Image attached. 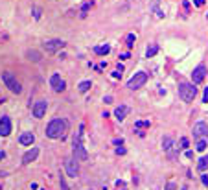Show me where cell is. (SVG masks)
<instances>
[{
	"label": "cell",
	"instance_id": "obj_4",
	"mask_svg": "<svg viewBox=\"0 0 208 190\" xmlns=\"http://www.w3.org/2000/svg\"><path fill=\"white\" fill-rule=\"evenodd\" d=\"M179 94L184 102H194L195 94H197V87L194 83H181L179 85Z\"/></svg>",
	"mask_w": 208,
	"mask_h": 190
},
{
	"label": "cell",
	"instance_id": "obj_38",
	"mask_svg": "<svg viewBox=\"0 0 208 190\" xmlns=\"http://www.w3.org/2000/svg\"><path fill=\"white\" fill-rule=\"evenodd\" d=\"M37 190H42V188H37Z\"/></svg>",
	"mask_w": 208,
	"mask_h": 190
},
{
	"label": "cell",
	"instance_id": "obj_36",
	"mask_svg": "<svg viewBox=\"0 0 208 190\" xmlns=\"http://www.w3.org/2000/svg\"><path fill=\"white\" fill-rule=\"evenodd\" d=\"M129 57H131V55H129V54H127V52H125V54H122V55H120V59H129Z\"/></svg>",
	"mask_w": 208,
	"mask_h": 190
},
{
	"label": "cell",
	"instance_id": "obj_35",
	"mask_svg": "<svg viewBox=\"0 0 208 190\" xmlns=\"http://www.w3.org/2000/svg\"><path fill=\"white\" fill-rule=\"evenodd\" d=\"M120 76H122V72H120V70H114V72H112V78H120Z\"/></svg>",
	"mask_w": 208,
	"mask_h": 190
},
{
	"label": "cell",
	"instance_id": "obj_9",
	"mask_svg": "<svg viewBox=\"0 0 208 190\" xmlns=\"http://www.w3.org/2000/svg\"><path fill=\"white\" fill-rule=\"evenodd\" d=\"M194 137H195L197 140L208 139V124L206 122H197V124H194Z\"/></svg>",
	"mask_w": 208,
	"mask_h": 190
},
{
	"label": "cell",
	"instance_id": "obj_34",
	"mask_svg": "<svg viewBox=\"0 0 208 190\" xmlns=\"http://www.w3.org/2000/svg\"><path fill=\"white\" fill-rule=\"evenodd\" d=\"M194 4H195V6H197V7H201V6H203V4H205V0H194Z\"/></svg>",
	"mask_w": 208,
	"mask_h": 190
},
{
	"label": "cell",
	"instance_id": "obj_22",
	"mask_svg": "<svg viewBox=\"0 0 208 190\" xmlns=\"http://www.w3.org/2000/svg\"><path fill=\"white\" fill-rule=\"evenodd\" d=\"M90 87H92L90 81H81V83H79V92H87Z\"/></svg>",
	"mask_w": 208,
	"mask_h": 190
},
{
	"label": "cell",
	"instance_id": "obj_24",
	"mask_svg": "<svg viewBox=\"0 0 208 190\" xmlns=\"http://www.w3.org/2000/svg\"><path fill=\"white\" fill-rule=\"evenodd\" d=\"M135 33H129L127 35V39H125V44H127V48H133V44H135Z\"/></svg>",
	"mask_w": 208,
	"mask_h": 190
},
{
	"label": "cell",
	"instance_id": "obj_23",
	"mask_svg": "<svg viewBox=\"0 0 208 190\" xmlns=\"http://www.w3.org/2000/svg\"><path fill=\"white\" fill-rule=\"evenodd\" d=\"M90 7H92V2H87V4H83V7H81V17H87V13L90 11Z\"/></svg>",
	"mask_w": 208,
	"mask_h": 190
},
{
	"label": "cell",
	"instance_id": "obj_13",
	"mask_svg": "<svg viewBox=\"0 0 208 190\" xmlns=\"http://www.w3.org/2000/svg\"><path fill=\"white\" fill-rule=\"evenodd\" d=\"M11 133V120L9 116H2L0 118V137H7Z\"/></svg>",
	"mask_w": 208,
	"mask_h": 190
},
{
	"label": "cell",
	"instance_id": "obj_25",
	"mask_svg": "<svg viewBox=\"0 0 208 190\" xmlns=\"http://www.w3.org/2000/svg\"><path fill=\"white\" fill-rule=\"evenodd\" d=\"M59 185H61V190H68V185L65 181V176H59Z\"/></svg>",
	"mask_w": 208,
	"mask_h": 190
},
{
	"label": "cell",
	"instance_id": "obj_3",
	"mask_svg": "<svg viewBox=\"0 0 208 190\" xmlns=\"http://www.w3.org/2000/svg\"><path fill=\"white\" fill-rule=\"evenodd\" d=\"M2 81H4V85H6L13 94H20V92H22V85H20V81L17 79V76H15L13 72L4 70V72H2Z\"/></svg>",
	"mask_w": 208,
	"mask_h": 190
},
{
	"label": "cell",
	"instance_id": "obj_12",
	"mask_svg": "<svg viewBox=\"0 0 208 190\" xmlns=\"http://www.w3.org/2000/svg\"><path fill=\"white\" fill-rule=\"evenodd\" d=\"M50 85H52V89H53L55 92H63V91H65V87H66L65 79H63L59 74H53V76L50 78Z\"/></svg>",
	"mask_w": 208,
	"mask_h": 190
},
{
	"label": "cell",
	"instance_id": "obj_20",
	"mask_svg": "<svg viewBox=\"0 0 208 190\" xmlns=\"http://www.w3.org/2000/svg\"><path fill=\"white\" fill-rule=\"evenodd\" d=\"M157 52H159V44H151L146 50V57H153V55H157Z\"/></svg>",
	"mask_w": 208,
	"mask_h": 190
},
{
	"label": "cell",
	"instance_id": "obj_14",
	"mask_svg": "<svg viewBox=\"0 0 208 190\" xmlns=\"http://www.w3.org/2000/svg\"><path fill=\"white\" fill-rule=\"evenodd\" d=\"M37 155H39V148H31L29 152L24 153V157H22V164H29L31 161L37 159Z\"/></svg>",
	"mask_w": 208,
	"mask_h": 190
},
{
	"label": "cell",
	"instance_id": "obj_15",
	"mask_svg": "<svg viewBox=\"0 0 208 190\" xmlns=\"http://www.w3.org/2000/svg\"><path fill=\"white\" fill-rule=\"evenodd\" d=\"M33 140H35V135H33V133H22V135L18 137V142H20L22 146H31Z\"/></svg>",
	"mask_w": 208,
	"mask_h": 190
},
{
	"label": "cell",
	"instance_id": "obj_1",
	"mask_svg": "<svg viewBox=\"0 0 208 190\" xmlns=\"http://www.w3.org/2000/svg\"><path fill=\"white\" fill-rule=\"evenodd\" d=\"M83 129H85V126L81 124L77 133H76V137H74V140H72V152H74V159L76 161H87L88 159V153H87V150L83 146Z\"/></svg>",
	"mask_w": 208,
	"mask_h": 190
},
{
	"label": "cell",
	"instance_id": "obj_11",
	"mask_svg": "<svg viewBox=\"0 0 208 190\" xmlns=\"http://www.w3.org/2000/svg\"><path fill=\"white\" fill-rule=\"evenodd\" d=\"M65 170H66V176L70 177H77L79 174V166H77V161L72 157V159H66L65 161Z\"/></svg>",
	"mask_w": 208,
	"mask_h": 190
},
{
	"label": "cell",
	"instance_id": "obj_18",
	"mask_svg": "<svg viewBox=\"0 0 208 190\" xmlns=\"http://www.w3.org/2000/svg\"><path fill=\"white\" fill-rule=\"evenodd\" d=\"M197 168H199V172H205V170H206V168H208V155H205V157H201V159H199Z\"/></svg>",
	"mask_w": 208,
	"mask_h": 190
},
{
	"label": "cell",
	"instance_id": "obj_7",
	"mask_svg": "<svg viewBox=\"0 0 208 190\" xmlns=\"http://www.w3.org/2000/svg\"><path fill=\"white\" fill-rule=\"evenodd\" d=\"M205 78H206V67H205V65L195 67L194 72H192V83H194V85H199V83L205 81Z\"/></svg>",
	"mask_w": 208,
	"mask_h": 190
},
{
	"label": "cell",
	"instance_id": "obj_33",
	"mask_svg": "<svg viewBox=\"0 0 208 190\" xmlns=\"http://www.w3.org/2000/svg\"><path fill=\"white\" fill-rule=\"evenodd\" d=\"M116 153H118V155H124V153H125V148H116Z\"/></svg>",
	"mask_w": 208,
	"mask_h": 190
},
{
	"label": "cell",
	"instance_id": "obj_29",
	"mask_svg": "<svg viewBox=\"0 0 208 190\" xmlns=\"http://www.w3.org/2000/svg\"><path fill=\"white\" fill-rule=\"evenodd\" d=\"M33 17L35 18H41V9L39 7H33Z\"/></svg>",
	"mask_w": 208,
	"mask_h": 190
},
{
	"label": "cell",
	"instance_id": "obj_30",
	"mask_svg": "<svg viewBox=\"0 0 208 190\" xmlns=\"http://www.w3.org/2000/svg\"><path fill=\"white\" fill-rule=\"evenodd\" d=\"M201 181H203L205 187H208V176H201Z\"/></svg>",
	"mask_w": 208,
	"mask_h": 190
},
{
	"label": "cell",
	"instance_id": "obj_26",
	"mask_svg": "<svg viewBox=\"0 0 208 190\" xmlns=\"http://www.w3.org/2000/svg\"><path fill=\"white\" fill-rule=\"evenodd\" d=\"M135 127H149V122H147V120H138V122L135 124Z\"/></svg>",
	"mask_w": 208,
	"mask_h": 190
},
{
	"label": "cell",
	"instance_id": "obj_31",
	"mask_svg": "<svg viewBox=\"0 0 208 190\" xmlns=\"http://www.w3.org/2000/svg\"><path fill=\"white\" fill-rule=\"evenodd\" d=\"M116 187L122 190H125V185H124V181H116Z\"/></svg>",
	"mask_w": 208,
	"mask_h": 190
},
{
	"label": "cell",
	"instance_id": "obj_16",
	"mask_svg": "<svg viewBox=\"0 0 208 190\" xmlns=\"http://www.w3.org/2000/svg\"><path fill=\"white\" fill-rule=\"evenodd\" d=\"M127 113H129V107L127 105H120V107H116V111H114V116L122 122L125 116H127Z\"/></svg>",
	"mask_w": 208,
	"mask_h": 190
},
{
	"label": "cell",
	"instance_id": "obj_32",
	"mask_svg": "<svg viewBox=\"0 0 208 190\" xmlns=\"http://www.w3.org/2000/svg\"><path fill=\"white\" fill-rule=\"evenodd\" d=\"M203 102H206V103H208V87L205 89V94H203Z\"/></svg>",
	"mask_w": 208,
	"mask_h": 190
},
{
	"label": "cell",
	"instance_id": "obj_17",
	"mask_svg": "<svg viewBox=\"0 0 208 190\" xmlns=\"http://www.w3.org/2000/svg\"><path fill=\"white\" fill-rule=\"evenodd\" d=\"M26 57H28L29 61H33V63H39V61H41V54H39L37 50H28V52H26Z\"/></svg>",
	"mask_w": 208,
	"mask_h": 190
},
{
	"label": "cell",
	"instance_id": "obj_27",
	"mask_svg": "<svg viewBox=\"0 0 208 190\" xmlns=\"http://www.w3.org/2000/svg\"><path fill=\"white\" fill-rule=\"evenodd\" d=\"M179 144H181V146H177V148H181V150H186V148H188V139H186V137H182Z\"/></svg>",
	"mask_w": 208,
	"mask_h": 190
},
{
	"label": "cell",
	"instance_id": "obj_8",
	"mask_svg": "<svg viewBox=\"0 0 208 190\" xmlns=\"http://www.w3.org/2000/svg\"><path fill=\"white\" fill-rule=\"evenodd\" d=\"M162 150L168 153V157H170L171 161L177 159V155H175V142H173L171 137H164V139H162Z\"/></svg>",
	"mask_w": 208,
	"mask_h": 190
},
{
	"label": "cell",
	"instance_id": "obj_2",
	"mask_svg": "<svg viewBox=\"0 0 208 190\" xmlns=\"http://www.w3.org/2000/svg\"><path fill=\"white\" fill-rule=\"evenodd\" d=\"M66 129H68L66 120H63V118H53V120L46 126V137H50V139H63V137L66 135Z\"/></svg>",
	"mask_w": 208,
	"mask_h": 190
},
{
	"label": "cell",
	"instance_id": "obj_6",
	"mask_svg": "<svg viewBox=\"0 0 208 190\" xmlns=\"http://www.w3.org/2000/svg\"><path fill=\"white\" fill-rule=\"evenodd\" d=\"M65 46H66V42L61 41V39H52V41H46V42L42 44V48H44L48 54H55V52L63 50Z\"/></svg>",
	"mask_w": 208,
	"mask_h": 190
},
{
	"label": "cell",
	"instance_id": "obj_37",
	"mask_svg": "<svg viewBox=\"0 0 208 190\" xmlns=\"http://www.w3.org/2000/svg\"><path fill=\"white\" fill-rule=\"evenodd\" d=\"M4 157H6V153H4V152H0V161H2Z\"/></svg>",
	"mask_w": 208,
	"mask_h": 190
},
{
	"label": "cell",
	"instance_id": "obj_10",
	"mask_svg": "<svg viewBox=\"0 0 208 190\" xmlns=\"http://www.w3.org/2000/svg\"><path fill=\"white\" fill-rule=\"evenodd\" d=\"M46 107H48V102H46V100H39V102H35L33 107H31L33 116H35V118H42L44 113H46Z\"/></svg>",
	"mask_w": 208,
	"mask_h": 190
},
{
	"label": "cell",
	"instance_id": "obj_19",
	"mask_svg": "<svg viewBox=\"0 0 208 190\" xmlns=\"http://www.w3.org/2000/svg\"><path fill=\"white\" fill-rule=\"evenodd\" d=\"M94 50H96L98 55H107V54L111 52V46H109V44H105V46H96Z\"/></svg>",
	"mask_w": 208,
	"mask_h": 190
},
{
	"label": "cell",
	"instance_id": "obj_21",
	"mask_svg": "<svg viewBox=\"0 0 208 190\" xmlns=\"http://www.w3.org/2000/svg\"><path fill=\"white\" fill-rule=\"evenodd\" d=\"M206 146H208V139H201V140H197V144H195L197 152H205Z\"/></svg>",
	"mask_w": 208,
	"mask_h": 190
},
{
	"label": "cell",
	"instance_id": "obj_28",
	"mask_svg": "<svg viewBox=\"0 0 208 190\" xmlns=\"http://www.w3.org/2000/svg\"><path fill=\"white\" fill-rule=\"evenodd\" d=\"M164 190H177V185H175L173 181H170V183L166 185V188H164Z\"/></svg>",
	"mask_w": 208,
	"mask_h": 190
},
{
	"label": "cell",
	"instance_id": "obj_5",
	"mask_svg": "<svg viewBox=\"0 0 208 190\" xmlns=\"http://www.w3.org/2000/svg\"><path fill=\"white\" fill-rule=\"evenodd\" d=\"M146 81H147V72H136V74L127 81V87H129L131 91H136V89H140Z\"/></svg>",
	"mask_w": 208,
	"mask_h": 190
}]
</instances>
